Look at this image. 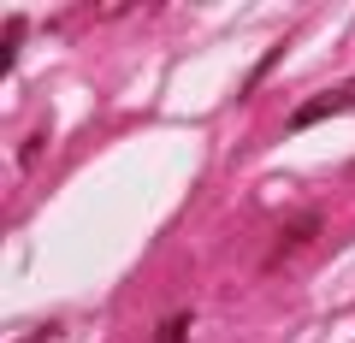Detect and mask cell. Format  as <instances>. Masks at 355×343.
I'll list each match as a JSON object with an SVG mask.
<instances>
[{
  "label": "cell",
  "instance_id": "7a4b0ae2",
  "mask_svg": "<svg viewBox=\"0 0 355 343\" xmlns=\"http://www.w3.org/2000/svg\"><path fill=\"white\" fill-rule=\"evenodd\" d=\"M279 53H284V48H272V53H261V60H254V71L243 77V95H254V89H261V77H272V65H279Z\"/></svg>",
  "mask_w": 355,
  "mask_h": 343
},
{
  "label": "cell",
  "instance_id": "6da1fadb",
  "mask_svg": "<svg viewBox=\"0 0 355 343\" xmlns=\"http://www.w3.org/2000/svg\"><path fill=\"white\" fill-rule=\"evenodd\" d=\"M308 237H320V213H314V207H302V213H296V219H291V225H284V231H279V249L266 254V272H272V267H284V261H291V254H296V249H302V243H308Z\"/></svg>",
  "mask_w": 355,
  "mask_h": 343
},
{
  "label": "cell",
  "instance_id": "3957f363",
  "mask_svg": "<svg viewBox=\"0 0 355 343\" xmlns=\"http://www.w3.org/2000/svg\"><path fill=\"white\" fill-rule=\"evenodd\" d=\"M190 337V314H172V319H160V331H154V343H184Z\"/></svg>",
  "mask_w": 355,
  "mask_h": 343
},
{
  "label": "cell",
  "instance_id": "277c9868",
  "mask_svg": "<svg viewBox=\"0 0 355 343\" xmlns=\"http://www.w3.org/2000/svg\"><path fill=\"white\" fill-rule=\"evenodd\" d=\"M338 101H343V107H355V83H349V89H338Z\"/></svg>",
  "mask_w": 355,
  "mask_h": 343
}]
</instances>
